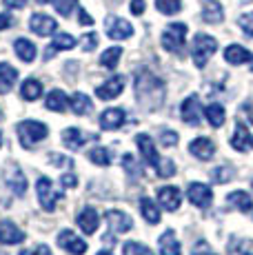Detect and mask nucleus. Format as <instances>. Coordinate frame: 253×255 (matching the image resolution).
Wrapping results in <instances>:
<instances>
[{"label":"nucleus","mask_w":253,"mask_h":255,"mask_svg":"<svg viewBox=\"0 0 253 255\" xmlns=\"http://www.w3.org/2000/svg\"><path fill=\"white\" fill-rule=\"evenodd\" d=\"M105 27H107V36H109L111 40H126V38L133 36V27H131V22L125 20V18L109 16Z\"/></svg>","instance_id":"6"},{"label":"nucleus","mask_w":253,"mask_h":255,"mask_svg":"<svg viewBox=\"0 0 253 255\" xmlns=\"http://www.w3.org/2000/svg\"><path fill=\"white\" fill-rule=\"evenodd\" d=\"M229 204H233L238 211H242V213H249L253 209V200L249 193H245V191H231V193L227 195Z\"/></svg>","instance_id":"28"},{"label":"nucleus","mask_w":253,"mask_h":255,"mask_svg":"<svg viewBox=\"0 0 253 255\" xmlns=\"http://www.w3.org/2000/svg\"><path fill=\"white\" fill-rule=\"evenodd\" d=\"M13 24V18L9 16V13H0V31L2 29H9Z\"/></svg>","instance_id":"50"},{"label":"nucleus","mask_w":253,"mask_h":255,"mask_svg":"<svg viewBox=\"0 0 253 255\" xmlns=\"http://www.w3.org/2000/svg\"><path fill=\"white\" fill-rule=\"evenodd\" d=\"M162 85V82L158 80V78L149 76V73H142V76L138 78V82H135V93H138L140 102H142L147 109H155V102H153V87Z\"/></svg>","instance_id":"5"},{"label":"nucleus","mask_w":253,"mask_h":255,"mask_svg":"<svg viewBox=\"0 0 253 255\" xmlns=\"http://www.w3.org/2000/svg\"><path fill=\"white\" fill-rule=\"evenodd\" d=\"M123 162H125V166L131 171V173H138V171H140V166L133 162V158H131V155H125V160H123Z\"/></svg>","instance_id":"51"},{"label":"nucleus","mask_w":253,"mask_h":255,"mask_svg":"<svg viewBox=\"0 0 253 255\" xmlns=\"http://www.w3.org/2000/svg\"><path fill=\"white\" fill-rule=\"evenodd\" d=\"M96 47H98V36H96L94 31L82 36V49H85V51H94Z\"/></svg>","instance_id":"44"},{"label":"nucleus","mask_w":253,"mask_h":255,"mask_svg":"<svg viewBox=\"0 0 253 255\" xmlns=\"http://www.w3.org/2000/svg\"><path fill=\"white\" fill-rule=\"evenodd\" d=\"M144 9H147L144 0H131V13H133V16H142Z\"/></svg>","instance_id":"46"},{"label":"nucleus","mask_w":253,"mask_h":255,"mask_svg":"<svg viewBox=\"0 0 253 255\" xmlns=\"http://www.w3.org/2000/svg\"><path fill=\"white\" fill-rule=\"evenodd\" d=\"M182 120L187 122L189 127H198V125H200L202 107H200V100H198L196 93H191V96L182 102Z\"/></svg>","instance_id":"9"},{"label":"nucleus","mask_w":253,"mask_h":255,"mask_svg":"<svg viewBox=\"0 0 253 255\" xmlns=\"http://www.w3.org/2000/svg\"><path fill=\"white\" fill-rule=\"evenodd\" d=\"M16 80H18V71L7 62H0V93L11 91Z\"/></svg>","instance_id":"27"},{"label":"nucleus","mask_w":253,"mask_h":255,"mask_svg":"<svg viewBox=\"0 0 253 255\" xmlns=\"http://www.w3.org/2000/svg\"><path fill=\"white\" fill-rule=\"evenodd\" d=\"M96 255H114V253H109V251H98Z\"/></svg>","instance_id":"54"},{"label":"nucleus","mask_w":253,"mask_h":255,"mask_svg":"<svg viewBox=\"0 0 253 255\" xmlns=\"http://www.w3.org/2000/svg\"><path fill=\"white\" fill-rule=\"evenodd\" d=\"M140 213L147 220L149 224H158L160 222V209L151 198H140Z\"/></svg>","instance_id":"29"},{"label":"nucleus","mask_w":253,"mask_h":255,"mask_svg":"<svg viewBox=\"0 0 253 255\" xmlns=\"http://www.w3.org/2000/svg\"><path fill=\"white\" fill-rule=\"evenodd\" d=\"M158 244H160V255H182V249H180V242L176 240L173 231H164L160 235Z\"/></svg>","instance_id":"24"},{"label":"nucleus","mask_w":253,"mask_h":255,"mask_svg":"<svg viewBox=\"0 0 253 255\" xmlns=\"http://www.w3.org/2000/svg\"><path fill=\"white\" fill-rule=\"evenodd\" d=\"M13 51H16V56L20 58L22 62H33L36 60L38 49L31 40H27V38H18V40L13 42Z\"/></svg>","instance_id":"25"},{"label":"nucleus","mask_w":253,"mask_h":255,"mask_svg":"<svg viewBox=\"0 0 253 255\" xmlns=\"http://www.w3.org/2000/svg\"><path fill=\"white\" fill-rule=\"evenodd\" d=\"M0 146H2V133H0Z\"/></svg>","instance_id":"55"},{"label":"nucleus","mask_w":253,"mask_h":255,"mask_svg":"<svg viewBox=\"0 0 253 255\" xmlns=\"http://www.w3.org/2000/svg\"><path fill=\"white\" fill-rule=\"evenodd\" d=\"M0 116H2V114H0Z\"/></svg>","instance_id":"58"},{"label":"nucleus","mask_w":253,"mask_h":255,"mask_svg":"<svg viewBox=\"0 0 253 255\" xmlns=\"http://www.w3.org/2000/svg\"><path fill=\"white\" fill-rule=\"evenodd\" d=\"M58 247L65 249L71 255H85L87 253V242L82 238H78L74 231H60L58 233Z\"/></svg>","instance_id":"7"},{"label":"nucleus","mask_w":253,"mask_h":255,"mask_svg":"<svg viewBox=\"0 0 253 255\" xmlns=\"http://www.w3.org/2000/svg\"><path fill=\"white\" fill-rule=\"evenodd\" d=\"M38 4H47V2H53V0H36Z\"/></svg>","instance_id":"53"},{"label":"nucleus","mask_w":253,"mask_h":255,"mask_svg":"<svg viewBox=\"0 0 253 255\" xmlns=\"http://www.w3.org/2000/svg\"><path fill=\"white\" fill-rule=\"evenodd\" d=\"M78 20H80V24H85V27H91V24H94V18H91L89 13L85 11V9H80V13H78Z\"/></svg>","instance_id":"48"},{"label":"nucleus","mask_w":253,"mask_h":255,"mask_svg":"<svg viewBox=\"0 0 253 255\" xmlns=\"http://www.w3.org/2000/svg\"><path fill=\"white\" fill-rule=\"evenodd\" d=\"M251 69H253V65H251Z\"/></svg>","instance_id":"57"},{"label":"nucleus","mask_w":253,"mask_h":255,"mask_svg":"<svg viewBox=\"0 0 253 255\" xmlns=\"http://www.w3.org/2000/svg\"><path fill=\"white\" fill-rule=\"evenodd\" d=\"M94 138H96V135L82 133V131L76 129V127H69V129L62 131V144H65L67 149H71V151L82 149V146L87 144V140H94Z\"/></svg>","instance_id":"13"},{"label":"nucleus","mask_w":253,"mask_h":255,"mask_svg":"<svg viewBox=\"0 0 253 255\" xmlns=\"http://www.w3.org/2000/svg\"><path fill=\"white\" fill-rule=\"evenodd\" d=\"M60 184L62 186H76V175L74 173H65L60 178Z\"/></svg>","instance_id":"52"},{"label":"nucleus","mask_w":253,"mask_h":255,"mask_svg":"<svg viewBox=\"0 0 253 255\" xmlns=\"http://www.w3.org/2000/svg\"><path fill=\"white\" fill-rule=\"evenodd\" d=\"M155 9L164 16H173L182 9V0H155Z\"/></svg>","instance_id":"37"},{"label":"nucleus","mask_w":253,"mask_h":255,"mask_svg":"<svg viewBox=\"0 0 253 255\" xmlns=\"http://www.w3.org/2000/svg\"><path fill=\"white\" fill-rule=\"evenodd\" d=\"M125 118L126 114L123 109H107L100 114V129L105 131H114V129H120L125 125Z\"/></svg>","instance_id":"17"},{"label":"nucleus","mask_w":253,"mask_h":255,"mask_svg":"<svg viewBox=\"0 0 253 255\" xmlns=\"http://www.w3.org/2000/svg\"><path fill=\"white\" fill-rule=\"evenodd\" d=\"M69 105H71V111H74L76 116H87V114H91V109H94L89 96H85V93H74Z\"/></svg>","instance_id":"30"},{"label":"nucleus","mask_w":253,"mask_h":255,"mask_svg":"<svg viewBox=\"0 0 253 255\" xmlns=\"http://www.w3.org/2000/svg\"><path fill=\"white\" fill-rule=\"evenodd\" d=\"M20 255H51L49 247H45V244H40L38 249H33V251H22Z\"/></svg>","instance_id":"47"},{"label":"nucleus","mask_w":253,"mask_h":255,"mask_svg":"<svg viewBox=\"0 0 253 255\" xmlns=\"http://www.w3.org/2000/svg\"><path fill=\"white\" fill-rule=\"evenodd\" d=\"M225 60L229 62V65H245V62L253 60L251 51L247 47L242 45H229L225 49Z\"/></svg>","instance_id":"22"},{"label":"nucleus","mask_w":253,"mask_h":255,"mask_svg":"<svg viewBox=\"0 0 253 255\" xmlns=\"http://www.w3.org/2000/svg\"><path fill=\"white\" fill-rule=\"evenodd\" d=\"M20 242H25V231L18 229L9 220H2L0 222V244H20Z\"/></svg>","instance_id":"14"},{"label":"nucleus","mask_w":253,"mask_h":255,"mask_svg":"<svg viewBox=\"0 0 253 255\" xmlns=\"http://www.w3.org/2000/svg\"><path fill=\"white\" fill-rule=\"evenodd\" d=\"M125 89V78L123 76H114L109 78L107 82H102V85L96 89V96L100 98V100H114L116 96H120Z\"/></svg>","instance_id":"12"},{"label":"nucleus","mask_w":253,"mask_h":255,"mask_svg":"<svg viewBox=\"0 0 253 255\" xmlns=\"http://www.w3.org/2000/svg\"><path fill=\"white\" fill-rule=\"evenodd\" d=\"M187 198H189V202H191V204L204 209V207H209V204H211L213 191L209 189L207 184H202V182H191V184H189V189H187Z\"/></svg>","instance_id":"8"},{"label":"nucleus","mask_w":253,"mask_h":255,"mask_svg":"<svg viewBox=\"0 0 253 255\" xmlns=\"http://www.w3.org/2000/svg\"><path fill=\"white\" fill-rule=\"evenodd\" d=\"M184 38H187V24L184 22H171L162 33V47L171 53H180L184 47Z\"/></svg>","instance_id":"3"},{"label":"nucleus","mask_w":253,"mask_h":255,"mask_svg":"<svg viewBox=\"0 0 253 255\" xmlns=\"http://www.w3.org/2000/svg\"><path fill=\"white\" fill-rule=\"evenodd\" d=\"M0 255H7V253H0Z\"/></svg>","instance_id":"56"},{"label":"nucleus","mask_w":253,"mask_h":255,"mask_svg":"<svg viewBox=\"0 0 253 255\" xmlns=\"http://www.w3.org/2000/svg\"><path fill=\"white\" fill-rule=\"evenodd\" d=\"M45 107L49 111H65L67 107H69V98L65 96V91H60V89H53L47 93V100H45Z\"/></svg>","instance_id":"26"},{"label":"nucleus","mask_w":253,"mask_h":255,"mask_svg":"<svg viewBox=\"0 0 253 255\" xmlns=\"http://www.w3.org/2000/svg\"><path fill=\"white\" fill-rule=\"evenodd\" d=\"M120 56H123V47H109L107 51H102V56H100V65L105 67V69H114V67L118 65Z\"/></svg>","instance_id":"33"},{"label":"nucleus","mask_w":253,"mask_h":255,"mask_svg":"<svg viewBox=\"0 0 253 255\" xmlns=\"http://www.w3.org/2000/svg\"><path fill=\"white\" fill-rule=\"evenodd\" d=\"M135 144H138L142 158L147 160V164H151V166H158L160 164V155H158V151H155V146H153V140L149 138L147 133L135 135Z\"/></svg>","instance_id":"15"},{"label":"nucleus","mask_w":253,"mask_h":255,"mask_svg":"<svg viewBox=\"0 0 253 255\" xmlns=\"http://www.w3.org/2000/svg\"><path fill=\"white\" fill-rule=\"evenodd\" d=\"M78 0H53V7H56V11L60 13V16H71V11L76 9Z\"/></svg>","instance_id":"39"},{"label":"nucleus","mask_w":253,"mask_h":255,"mask_svg":"<svg viewBox=\"0 0 253 255\" xmlns=\"http://www.w3.org/2000/svg\"><path fill=\"white\" fill-rule=\"evenodd\" d=\"M78 227L82 229L85 235L96 233V229H98V213H96L94 207H85L78 213Z\"/></svg>","instance_id":"20"},{"label":"nucleus","mask_w":253,"mask_h":255,"mask_svg":"<svg viewBox=\"0 0 253 255\" xmlns=\"http://www.w3.org/2000/svg\"><path fill=\"white\" fill-rule=\"evenodd\" d=\"M4 182H7V186L18 195V198H22V195L27 193V178L18 164L9 166V169L4 171Z\"/></svg>","instance_id":"11"},{"label":"nucleus","mask_w":253,"mask_h":255,"mask_svg":"<svg viewBox=\"0 0 253 255\" xmlns=\"http://www.w3.org/2000/svg\"><path fill=\"white\" fill-rule=\"evenodd\" d=\"M218 51V40L207 33H198L191 42V58L196 62V67H204L209 62V58Z\"/></svg>","instance_id":"1"},{"label":"nucleus","mask_w":253,"mask_h":255,"mask_svg":"<svg viewBox=\"0 0 253 255\" xmlns=\"http://www.w3.org/2000/svg\"><path fill=\"white\" fill-rule=\"evenodd\" d=\"M89 160L94 164H98V166H109L111 164V153H109V149H105V146H94V149L89 151Z\"/></svg>","instance_id":"34"},{"label":"nucleus","mask_w":253,"mask_h":255,"mask_svg":"<svg viewBox=\"0 0 253 255\" xmlns=\"http://www.w3.org/2000/svg\"><path fill=\"white\" fill-rule=\"evenodd\" d=\"M105 218H107L109 227L114 229L116 233H126V231H131V229H133V220H131L125 211H107Z\"/></svg>","instance_id":"16"},{"label":"nucleus","mask_w":253,"mask_h":255,"mask_svg":"<svg viewBox=\"0 0 253 255\" xmlns=\"http://www.w3.org/2000/svg\"><path fill=\"white\" fill-rule=\"evenodd\" d=\"M229 255H253V240H233L229 244Z\"/></svg>","instance_id":"35"},{"label":"nucleus","mask_w":253,"mask_h":255,"mask_svg":"<svg viewBox=\"0 0 253 255\" xmlns=\"http://www.w3.org/2000/svg\"><path fill=\"white\" fill-rule=\"evenodd\" d=\"M51 47L56 49V51H69V49L76 47V38L71 36V33H56Z\"/></svg>","instance_id":"36"},{"label":"nucleus","mask_w":253,"mask_h":255,"mask_svg":"<svg viewBox=\"0 0 253 255\" xmlns=\"http://www.w3.org/2000/svg\"><path fill=\"white\" fill-rule=\"evenodd\" d=\"M47 133H49L47 125H42V122H38V120H25L18 125V138H20V144L25 146V149H31L36 142L45 140Z\"/></svg>","instance_id":"2"},{"label":"nucleus","mask_w":253,"mask_h":255,"mask_svg":"<svg viewBox=\"0 0 253 255\" xmlns=\"http://www.w3.org/2000/svg\"><path fill=\"white\" fill-rule=\"evenodd\" d=\"M251 144H253V135L249 133V129H247L242 122H238L236 133H233V138H231V146L236 151H242V153H245Z\"/></svg>","instance_id":"23"},{"label":"nucleus","mask_w":253,"mask_h":255,"mask_svg":"<svg viewBox=\"0 0 253 255\" xmlns=\"http://www.w3.org/2000/svg\"><path fill=\"white\" fill-rule=\"evenodd\" d=\"M191 255H218V253L213 251V249L209 247V244L204 242V240H200V242H196V247H193Z\"/></svg>","instance_id":"45"},{"label":"nucleus","mask_w":253,"mask_h":255,"mask_svg":"<svg viewBox=\"0 0 253 255\" xmlns=\"http://www.w3.org/2000/svg\"><path fill=\"white\" fill-rule=\"evenodd\" d=\"M123 253H125V255H153L151 249L144 247L142 242H125Z\"/></svg>","instance_id":"38"},{"label":"nucleus","mask_w":253,"mask_h":255,"mask_svg":"<svg viewBox=\"0 0 253 255\" xmlns=\"http://www.w3.org/2000/svg\"><path fill=\"white\" fill-rule=\"evenodd\" d=\"M158 200H160V204H162L167 211H178L182 195H180L178 186H162V189H160V193H158Z\"/></svg>","instance_id":"21"},{"label":"nucleus","mask_w":253,"mask_h":255,"mask_svg":"<svg viewBox=\"0 0 253 255\" xmlns=\"http://www.w3.org/2000/svg\"><path fill=\"white\" fill-rule=\"evenodd\" d=\"M189 153H193L198 160H211L213 153H216V144H213L209 138H196L189 144Z\"/></svg>","instance_id":"18"},{"label":"nucleus","mask_w":253,"mask_h":255,"mask_svg":"<svg viewBox=\"0 0 253 255\" xmlns=\"http://www.w3.org/2000/svg\"><path fill=\"white\" fill-rule=\"evenodd\" d=\"M238 24H240V29L247 33V36L253 38V11H249V13H242L240 20H238Z\"/></svg>","instance_id":"42"},{"label":"nucleus","mask_w":253,"mask_h":255,"mask_svg":"<svg viewBox=\"0 0 253 255\" xmlns=\"http://www.w3.org/2000/svg\"><path fill=\"white\" fill-rule=\"evenodd\" d=\"M29 29H31L36 36H51V33H56L58 22L53 20L51 16H47V13H33V16L29 18Z\"/></svg>","instance_id":"10"},{"label":"nucleus","mask_w":253,"mask_h":255,"mask_svg":"<svg viewBox=\"0 0 253 255\" xmlns=\"http://www.w3.org/2000/svg\"><path fill=\"white\" fill-rule=\"evenodd\" d=\"M204 116H207V122L211 127H222L225 125V107L222 105H209L207 109H204Z\"/></svg>","instance_id":"32"},{"label":"nucleus","mask_w":253,"mask_h":255,"mask_svg":"<svg viewBox=\"0 0 253 255\" xmlns=\"http://www.w3.org/2000/svg\"><path fill=\"white\" fill-rule=\"evenodd\" d=\"M20 96H22V100H29V102L38 100V98L42 96V85L36 80V78H27L20 87Z\"/></svg>","instance_id":"31"},{"label":"nucleus","mask_w":253,"mask_h":255,"mask_svg":"<svg viewBox=\"0 0 253 255\" xmlns=\"http://www.w3.org/2000/svg\"><path fill=\"white\" fill-rule=\"evenodd\" d=\"M211 178H213V182H218V184L229 182V180L233 178V173H231V166H218V169H213Z\"/></svg>","instance_id":"40"},{"label":"nucleus","mask_w":253,"mask_h":255,"mask_svg":"<svg viewBox=\"0 0 253 255\" xmlns=\"http://www.w3.org/2000/svg\"><path fill=\"white\" fill-rule=\"evenodd\" d=\"M2 4L9 9H22L27 4V0H2Z\"/></svg>","instance_id":"49"},{"label":"nucleus","mask_w":253,"mask_h":255,"mask_svg":"<svg viewBox=\"0 0 253 255\" xmlns=\"http://www.w3.org/2000/svg\"><path fill=\"white\" fill-rule=\"evenodd\" d=\"M160 144H162V146H176L178 144V133H176V131L164 129L162 133H160Z\"/></svg>","instance_id":"43"},{"label":"nucleus","mask_w":253,"mask_h":255,"mask_svg":"<svg viewBox=\"0 0 253 255\" xmlns=\"http://www.w3.org/2000/svg\"><path fill=\"white\" fill-rule=\"evenodd\" d=\"M202 18L209 24H218L225 20V9L218 0H202Z\"/></svg>","instance_id":"19"},{"label":"nucleus","mask_w":253,"mask_h":255,"mask_svg":"<svg viewBox=\"0 0 253 255\" xmlns=\"http://www.w3.org/2000/svg\"><path fill=\"white\" fill-rule=\"evenodd\" d=\"M36 193H38V200H40V207L45 211H51L56 209V202L58 200L65 198V191H56L53 189V182L49 178H40L36 182Z\"/></svg>","instance_id":"4"},{"label":"nucleus","mask_w":253,"mask_h":255,"mask_svg":"<svg viewBox=\"0 0 253 255\" xmlns=\"http://www.w3.org/2000/svg\"><path fill=\"white\" fill-rule=\"evenodd\" d=\"M155 169H158L160 178H171V175L176 173V164H173L171 160H160V164L155 166Z\"/></svg>","instance_id":"41"}]
</instances>
